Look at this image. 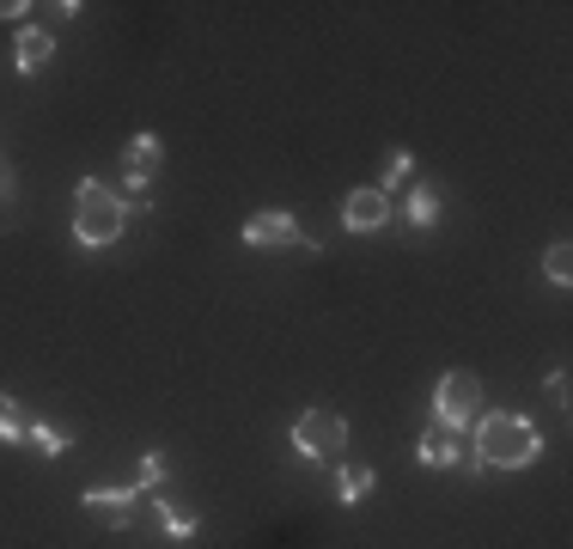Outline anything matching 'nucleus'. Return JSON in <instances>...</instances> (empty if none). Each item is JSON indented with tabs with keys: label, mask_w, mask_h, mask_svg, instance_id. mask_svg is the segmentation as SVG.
<instances>
[{
	"label": "nucleus",
	"mask_w": 573,
	"mask_h": 549,
	"mask_svg": "<svg viewBox=\"0 0 573 549\" xmlns=\"http://www.w3.org/2000/svg\"><path fill=\"white\" fill-rule=\"evenodd\" d=\"M537 458H543V433L525 416H507V409H500V416H476V452L464 458L476 476H483L488 464H495V471H525Z\"/></svg>",
	"instance_id": "1"
},
{
	"label": "nucleus",
	"mask_w": 573,
	"mask_h": 549,
	"mask_svg": "<svg viewBox=\"0 0 573 549\" xmlns=\"http://www.w3.org/2000/svg\"><path fill=\"white\" fill-rule=\"evenodd\" d=\"M122 226H129V202L110 190V183H98V177H86L74 190V238L79 245H117L122 238Z\"/></svg>",
	"instance_id": "2"
},
{
	"label": "nucleus",
	"mask_w": 573,
	"mask_h": 549,
	"mask_svg": "<svg viewBox=\"0 0 573 549\" xmlns=\"http://www.w3.org/2000/svg\"><path fill=\"white\" fill-rule=\"evenodd\" d=\"M476 416H483V379L476 373H445L433 385V421L457 433V428H476Z\"/></svg>",
	"instance_id": "3"
},
{
	"label": "nucleus",
	"mask_w": 573,
	"mask_h": 549,
	"mask_svg": "<svg viewBox=\"0 0 573 549\" xmlns=\"http://www.w3.org/2000/svg\"><path fill=\"white\" fill-rule=\"evenodd\" d=\"M342 445H348V421H342L336 409H305V416L293 421V452L312 458V464L336 458Z\"/></svg>",
	"instance_id": "4"
},
{
	"label": "nucleus",
	"mask_w": 573,
	"mask_h": 549,
	"mask_svg": "<svg viewBox=\"0 0 573 549\" xmlns=\"http://www.w3.org/2000/svg\"><path fill=\"white\" fill-rule=\"evenodd\" d=\"M245 245H257V250H274V245H300L305 257H317V245L300 233V220L293 214H257V220H245Z\"/></svg>",
	"instance_id": "5"
},
{
	"label": "nucleus",
	"mask_w": 573,
	"mask_h": 549,
	"mask_svg": "<svg viewBox=\"0 0 573 549\" xmlns=\"http://www.w3.org/2000/svg\"><path fill=\"white\" fill-rule=\"evenodd\" d=\"M385 220H391V196H385V190H354V196L342 202V226H348V233H378Z\"/></svg>",
	"instance_id": "6"
},
{
	"label": "nucleus",
	"mask_w": 573,
	"mask_h": 549,
	"mask_svg": "<svg viewBox=\"0 0 573 549\" xmlns=\"http://www.w3.org/2000/svg\"><path fill=\"white\" fill-rule=\"evenodd\" d=\"M134 500H147L141 488H86V495H79V507L86 513H105V525H129L134 519Z\"/></svg>",
	"instance_id": "7"
},
{
	"label": "nucleus",
	"mask_w": 573,
	"mask_h": 549,
	"mask_svg": "<svg viewBox=\"0 0 573 549\" xmlns=\"http://www.w3.org/2000/svg\"><path fill=\"white\" fill-rule=\"evenodd\" d=\"M159 159H165V141H159V134H134V141L122 147V171H129V190H147V177L159 171Z\"/></svg>",
	"instance_id": "8"
},
{
	"label": "nucleus",
	"mask_w": 573,
	"mask_h": 549,
	"mask_svg": "<svg viewBox=\"0 0 573 549\" xmlns=\"http://www.w3.org/2000/svg\"><path fill=\"white\" fill-rule=\"evenodd\" d=\"M415 458H421V464H428V471H440V464H457V458H464V452H457V433H452V428H440V421H433V428L421 433Z\"/></svg>",
	"instance_id": "9"
},
{
	"label": "nucleus",
	"mask_w": 573,
	"mask_h": 549,
	"mask_svg": "<svg viewBox=\"0 0 573 549\" xmlns=\"http://www.w3.org/2000/svg\"><path fill=\"white\" fill-rule=\"evenodd\" d=\"M43 62H55V37H50V31H19L13 67H19V74H37Z\"/></svg>",
	"instance_id": "10"
},
{
	"label": "nucleus",
	"mask_w": 573,
	"mask_h": 549,
	"mask_svg": "<svg viewBox=\"0 0 573 549\" xmlns=\"http://www.w3.org/2000/svg\"><path fill=\"white\" fill-rule=\"evenodd\" d=\"M372 483H378V476L366 471V464H348V471L336 476V495H342V507H360V500L372 495Z\"/></svg>",
	"instance_id": "11"
},
{
	"label": "nucleus",
	"mask_w": 573,
	"mask_h": 549,
	"mask_svg": "<svg viewBox=\"0 0 573 549\" xmlns=\"http://www.w3.org/2000/svg\"><path fill=\"white\" fill-rule=\"evenodd\" d=\"M153 507H159V519H165V537H196L202 531V519L183 507V500H153Z\"/></svg>",
	"instance_id": "12"
},
{
	"label": "nucleus",
	"mask_w": 573,
	"mask_h": 549,
	"mask_svg": "<svg viewBox=\"0 0 573 549\" xmlns=\"http://www.w3.org/2000/svg\"><path fill=\"white\" fill-rule=\"evenodd\" d=\"M543 269H549V281H555V288H567V281H573V245H567V238H555V245H549Z\"/></svg>",
	"instance_id": "13"
},
{
	"label": "nucleus",
	"mask_w": 573,
	"mask_h": 549,
	"mask_svg": "<svg viewBox=\"0 0 573 549\" xmlns=\"http://www.w3.org/2000/svg\"><path fill=\"white\" fill-rule=\"evenodd\" d=\"M409 171H415V153H409V147H391V159H385V183H378V190L391 196L397 183H409Z\"/></svg>",
	"instance_id": "14"
},
{
	"label": "nucleus",
	"mask_w": 573,
	"mask_h": 549,
	"mask_svg": "<svg viewBox=\"0 0 573 549\" xmlns=\"http://www.w3.org/2000/svg\"><path fill=\"white\" fill-rule=\"evenodd\" d=\"M409 226H433L440 220V196H433V190H409Z\"/></svg>",
	"instance_id": "15"
},
{
	"label": "nucleus",
	"mask_w": 573,
	"mask_h": 549,
	"mask_svg": "<svg viewBox=\"0 0 573 549\" xmlns=\"http://www.w3.org/2000/svg\"><path fill=\"white\" fill-rule=\"evenodd\" d=\"M25 433H31V421L19 416V403H13V397H0V445L25 440Z\"/></svg>",
	"instance_id": "16"
},
{
	"label": "nucleus",
	"mask_w": 573,
	"mask_h": 549,
	"mask_svg": "<svg viewBox=\"0 0 573 549\" xmlns=\"http://www.w3.org/2000/svg\"><path fill=\"white\" fill-rule=\"evenodd\" d=\"M25 440H31V445H37V452H43V458H62V452H67V445H74V440H67V433H62V428H31V433H25Z\"/></svg>",
	"instance_id": "17"
},
{
	"label": "nucleus",
	"mask_w": 573,
	"mask_h": 549,
	"mask_svg": "<svg viewBox=\"0 0 573 549\" xmlns=\"http://www.w3.org/2000/svg\"><path fill=\"white\" fill-rule=\"evenodd\" d=\"M159 483H165V458L147 452V458H141V476H134V488H141V495H153Z\"/></svg>",
	"instance_id": "18"
},
{
	"label": "nucleus",
	"mask_w": 573,
	"mask_h": 549,
	"mask_svg": "<svg viewBox=\"0 0 573 549\" xmlns=\"http://www.w3.org/2000/svg\"><path fill=\"white\" fill-rule=\"evenodd\" d=\"M543 391H549V403H555V409H567V397H573V379H567V366H561V373H549V385H543Z\"/></svg>",
	"instance_id": "19"
},
{
	"label": "nucleus",
	"mask_w": 573,
	"mask_h": 549,
	"mask_svg": "<svg viewBox=\"0 0 573 549\" xmlns=\"http://www.w3.org/2000/svg\"><path fill=\"white\" fill-rule=\"evenodd\" d=\"M13 190H19V177H13V165H0V208L13 202Z\"/></svg>",
	"instance_id": "20"
}]
</instances>
